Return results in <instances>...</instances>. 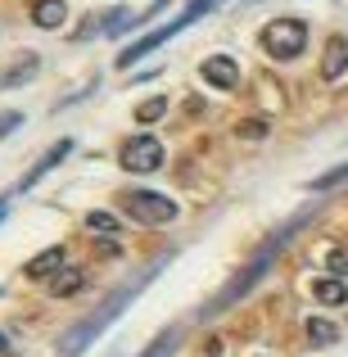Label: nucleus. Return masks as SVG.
<instances>
[{
  "label": "nucleus",
  "instance_id": "1",
  "mask_svg": "<svg viewBox=\"0 0 348 357\" xmlns=\"http://www.w3.org/2000/svg\"><path fill=\"white\" fill-rule=\"evenodd\" d=\"M167 262H172V253H158V258L149 262V267H140L131 280H122V285H118L114 294H109V298H105V303H100L91 317H82V321L73 326V331H63V335H59V357H82V353H86L91 344H96L100 335H105L109 326H114V321H118L122 312H127L131 303H136L140 294H145V285H149V280H154L158 271L167 267Z\"/></svg>",
  "mask_w": 348,
  "mask_h": 357
},
{
  "label": "nucleus",
  "instance_id": "2",
  "mask_svg": "<svg viewBox=\"0 0 348 357\" xmlns=\"http://www.w3.org/2000/svg\"><path fill=\"white\" fill-rule=\"evenodd\" d=\"M308 218H312V208H303V213H294V218H289V222H285V227H276V231H271V236H267V240H262V244H258V249H253V258H249V262H244V267H240V271H235V276H231V280H227V285H222V289H218V294H213V298H209V303H204V312H199V317H204V321H209V317H222V312H227V307H235V303H240V298H244V294H249V289H253V285H258V280H262V276H267V271H271V262H276V258H280V249H285V244H289V240H294V236H298V231H303V227H308Z\"/></svg>",
  "mask_w": 348,
  "mask_h": 357
},
{
  "label": "nucleus",
  "instance_id": "3",
  "mask_svg": "<svg viewBox=\"0 0 348 357\" xmlns=\"http://www.w3.org/2000/svg\"><path fill=\"white\" fill-rule=\"evenodd\" d=\"M303 45H308V23L303 18H276V23L262 27V50H267L271 59H280V63L298 59Z\"/></svg>",
  "mask_w": 348,
  "mask_h": 357
},
{
  "label": "nucleus",
  "instance_id": "4",
  "mask_svg": "<svg viewBox=\"0 0 348 357\" xmlns=\"http://www.w3.org/2000/svg\"><path fill=\"white\" fill-rule=\"evenodd\" d=\"M122 208L131 213L136 222H145V227H167V222H176V199H167V195H154V190H127L122 195Z\"/></svg>",
  "mask_w": 348,
  "mask_h": 357
},
{
  "label": "nucleus",
  "instance_id": "5",
  "mask_svg": "<svg viewBox=\"0 0 348 357\" xmlns=\"http://www.w3.org/2000/svg\"><path fill=\"white\" fill-rule=\"evenodd\" d=\"M190 23H199V18H195L190 9H181V14H176L172 23L154 27V32H149V36H140V41H131L127 50L118 54V68H131V63H136V59H145L149 50H158V45H163V41H172V36H176V32H186V27H190Z\"/></svg>",
  "mask_w": 348,
  "mask_h": 357
},
{
  "label": "nucleus",
  "instance_id": "6",
  "mask_svg": "<svg viewBox=\"0 0 348 357\" xmlns=\"http://www.w3.org/2000/svg\"><path fill=\"white\" fill-rule=\"evenodd\" d=\"M118 163L127 167V172H154V167H163V145H158L154 136H131L127 145H122Z\"/></svg>",
  "mask_w": 348,
  "mask_h": 357
},
{
  "label": "nucleus",
  "instance_id": "7",
  "mask_svg": "<svg viewBox=\"0 0 348 357\" xmlns=\"http://www.w3.org/2000/svg\"><path fill=\"white\" fill-rule=\"evenodd\" d=\"M199 73H204V82L218 86V91H235V86H240V63H235L231 54H209Z\"/></svg>",
  "mask_w": 348,
  "mask_h": 357
},
{
  "label": "nucleus",
  "instance_id": "8",
  "mask_svg": "<svg viewBox=\"0 0 348 357\" xmlns=\"http://www.w3.org/2000/svg\"><path fill=\"white\" fill-rule=\"evenodd\" d=\"M68 154H73V140H68V136H63V140H54V145L45 149L41 158H36V167H32V172H27L23 181H18V190H32V185L41 181L45 172H54V167H59V163H63V158H68Z\"/></svg>",
  "mask_w": 348,
  "mask_h": 357
},
{
  "label": "nucleus",
  "instance_id": "9",
  "mask_svg": "<svg viewBox=\"0 0 348 357\" xmlns=\"http://www.w3.org/2000/svg\"><path fill=\"white\" fill-rule=\"evenodd\" d=\"M36 68H41V59H36V54H23L18 63H5V68H0V91L27 86V82L36 77Z\"/></svg>",
  "mask_w": 348,
  "mask_h": 357
},
{
  "label": "nucleus",
  "instance_id": "10",
  "mask_svg": "<svg viewBox=\"0 0 348 357\" xmlns=\"http://www.w3.org/2000/svg\"><path fill=\"white\" fill-rule=\"evenodd\" d=\"M321 73H326L331 82L348 73V41H344V36H335V41L326 45V63H321Z\"/></svg>",
  "mask_w": 348,
  "mask_h": 357
},
{
  "label": "nucleus",
  "instance_id": "11",
  "mask_svg": "<svg viewBox=\"0 0 348 357\" xmlns=\"http://www.w3.org/2000/svg\"><path fill=\"white\" fill-rule=\"evenodd\" d=\"M63 14H68V9H63V0H36V5H32V23L36 27H59Z\"/></svg>",
  "mask_w": 348,
  "mask_h": 357
},
{
  "label": "nucleus",
  "instance_id": "12",
  "mask_svg": "<svg viewBox=\"0 0 348 357\" xmlns=\"http://www.w3.org/2000/svg\"><path fill=\"white\" fill-rule=\"evenodd\" d=\"M50 271H63V249H45L41 258L27 262V276H32V280H45Z\"/></svg>",
  "mask_w": 348,
  "mask_h": 357
},
{
  "label": "nucleus",
  "instance_id": "13",
  "mask_svg": "<svg viewBox=\"0 0 348 357\" xmlns=\"http://www.w3.org/2000/svg\"><path fill=\"white\" fill-rule=\"evenodd\" d=\"M82 285H86V276H82V271H77V267H63V271H59V276H54V280H50V294H54V298H63V294H77V289H82Z\"/></svg>",
  "mask_w": 348,
  "mask_h": 357
},
{
  "label": "nucleus",
  "instance_id": "14",
  "mask_svg": "<svg viewBox=\"0 0 348 357\" xmlns=\"http://www.w3.org/2000/svg\"><path fill=\"white\" fill-rule=\"evenodd\" d=\"M312 294H317V303H348V285L344 280H312Z\"/></svg>",
  "mask_w": 348,
  "mask_h": 357
},
{
  "label": "nucleus",
  "instance_id": "15",
  "mask_svg": "<svg viewBox=\"0 0 348 357\" xmlns=\"http://www.w3.org/2000/svg\"><path fill=\"white\" fill-rule=\"evenodd\" d=\"M340 185H348V163L331 167V172H321V176H312V181H308V190L326 195V190H340Z\"/></svg>",
  "mask_w": 348,
  "mask_h": 357
},
{
  "label": "nucleus",
  "instance_id": "16",
  "mask_svg": "<svg viewBox=\"0 0 348 357\" xmlns=\"http://www.w3.org/2000/svg\"><path fill=\"white\" fill-rule=\"evenodd\" d=\"M176 344H181V326H167V331L158 335V340L149 344V349L140 353V357H172V353H176Z\"/></svg>",
  "mask_w": 348,
  "mask_h": 357
},
{
  "label": "nucleus",
  "instance_id": "17",
  "mask_svg": "<svg viewBox=\"0 0 348 357\" xmlns=\"http://www.w3.org/2000/svg\"><path fill=\"white\" fill-rule=\"evenodd\" d=\"M340 340V331H335V321H321V317H312L308 321V344H317V349H326V344Z\"/></svg>",
  "mask_w": 348,
  "mask_h": 357
},
{
  "label": "nucleus",
  "instance_id": "18",
  "mask_svg": "<svg viewBox=\"0 0 348 357\" xmlns=\"http://www.w3.org/2000/svg\"><path fill=\"white\" fill-rule=\"evenodd\" d=\"M86 227L105 231V236H118V218H114V213H86Z\"/></svg>",
  "mask_w": 348,
  "mask_h": 357
},
{
  "label": "nucleus",
  "instance_id": "19",
  "mask_svg": "<svg viewBox=\"0 0 348 357\" xmlns=\"http://www.w3.org/2000/svg\"><path fill=\"white\" fill-rule=\"evenodd\" d=\"M163 114H167V100H145V105L136 109V118H140V122H158Z\"/></svg>",
  "mask_w": 348,
  "mask_h": 357
},
{
  "label": "nucleus",
  "instance_id": "20",
  "mask_svg": "<svg viewBox=\"0 0 348 357\" xmlns=\"http://www.w3.org/2000/svg\"><path fill=\"white\" fill-rule=\"evenodd\" d=\"M18 122H23V114H0V136H9Z\"/></svg>",
  "mask_w": 348,
  "mask_h": 357
},
{
  "label": "nucleus",
  "instance_id": "21",
  "mask_svg": "<svg viewBox=\"0 0 348 357\" xmlns=\"http://www.w3.org/2000/svg\"><path fill=\"white\" fill-rule=\"evenodd\" d=\"M240 136H267V122H240Z\"/></svg>",
  "mask_w": 348,
  "mask_h": 357
},
{
  "label": "nucleus",
  "instance_id": "22",
  "mask_svg": "<svg viewBox=\"0 0 348 357\" xmlns=\"http://www.w3.org/2000/svg\"><path fill=\"white\" fill-rule=\"evenodd\" d=\"M5 213H9V195H5V199H0V222H5Z\"/></svg>",
  "mask_w": 348,
  "mask_h": 357
},
{
  "label": "nucleus",
  "instance_id": "23",
  "mask_svg": "<svg viewBox=\"0 0 348 357\" xmlns=\"http://www.w3.org/2000/svg\"><path fill=\"white\" fill-rule=\"evenodd\" d=\"M0 357H9V340H5V335H0Z\"/></svg>",
  "mask_w": 348,
  "mask_h": 357
},
{
  "label": "nucleus",
  "instance_id": "24",
  "mask_svg": "<svg viewBox=\"0 0 348 357\" xmlns=\"http://www.w3.org/2000/svg\"><path fill=\"white\" fill-rule=\"evenodd\" d=\"M0 294H5V289H0Z\"/></svg>",
  "mask_w": 348,
  "mask_h": 357
}]
</instances>
